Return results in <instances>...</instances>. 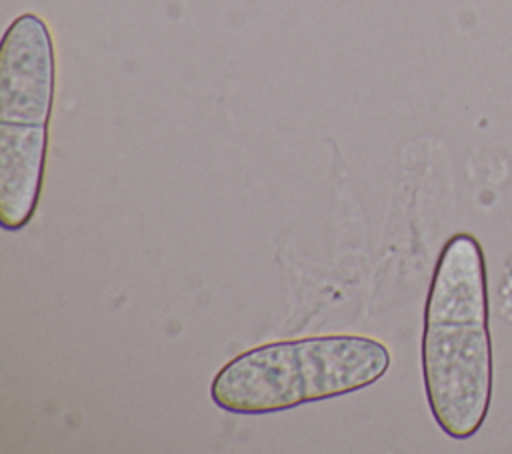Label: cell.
<instances>
[{"label":"cell","mask_w":512,"mask_h":454,"mask_svg":"<svg viewBox=\"0 0 512 454\" xmlns=\"http://www.w3.org/2000/svg\"><path fill=\"white\" fill-rule=\"evenodd\" d=\"M54 94V50L46 24L22 14L0 52V122L48 126Z\"/></svg>","instance_id":"3"},{"label":"cell","mask_w":512,"mask_h":454,"mask_svg":"<svg viewBox=\"0 0 512 454\" xmlns=\"http://www.w3.org/2000/svg\"><path fill=\"white\" fill-rule=\"evenodd\" d=\"M390 362L386 344L358 334L276 340L228 360L210 384V398L230 414L284 412L368 388Z\"/></svg>","instance_id":"2"},{"label":"cell","mask_w":512,"mask_h":454,"mask_svg":"<svg viewBox=\"0 0 512 454\" xmlns=\"http://www.w3.org/2000/svg\"><path fill=\"white\" fill-rule=\"evenodd\" d=\"M48 126L0 122V224L22 230L42 192Z\"/></svg>","instance_id":"4"},{"label":"cell","mask_w":512,"mask_h":454,"mask_svg":"<svg viewBox=\"0 0 512 454\" xmlns=\"http://www.w3.org/2000/svg\"><path fill=\"white\" fill-rule=\"evenodd\" d=\"M486 260L478 238L452 234L436 260L422 330V380L438 428L454 438L474 436L492 398Z\"/></svg>","instance_id":"1"}]
</instances>
